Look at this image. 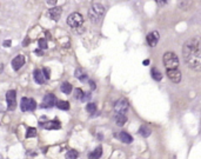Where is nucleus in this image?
Segmentation results:
<instances>
[{
    "mask_svg": "<svg viewBox=\"0 0 201 159\" xmlns=\"http://www.w3.org/2000/svg\"><path fill=\"white\" fill-rule=\"evenodd\" d=\"M182 57L189 69L198 72L201 71V37L190 38L185 42Z\"/></svg>",
    "mask_w": 201,
    "mask_h": 159,
    "instance_id": "1",
    "label": "nucleus"
},
{
    "mask_svg": "<svg viewBox=\"0 0 201 159\" xmlns=\"http://www.w3.org/2000/svg\"><path fill=\"white\" fill-rule=\"evenodd\" d=\"M105 14V7L101 4H93L88 11V18L93 24H98Z\"/></svg>",
    "mask_w": 201,
    "mask_h": 159,
    "instance_id": "2",
    "label": "nucleus"
},
{
    "mask_svg": "<svg viewBox=\"0 0 201 159\" xmlns=\"http://www.w3.org/2000/svg\"><path fill=\"white\" fill-rule=\"evenodd\" d=\"M164 64H165V67L167 70L178 69V66H179V59H178L175 53L166 52L164 55Z\"/></svg>",
    "mask_w": 201,
    "mask_h": 159,
    "instance_id": "3",
    "label": "nucleus"
},
{
    "mask_svg": "<svg viewBox=\"0 0 201 159\" xmlns=\"http://www.w3.org/2000/svg\"><path fill=\"white\" fill-rule=\"evenodd\" d=\"M67 24L69 27H72L73 30L77 28H82V24H84V18L82 16L78 13V12H74L72 14H69L67 18Z\"/></svg>",
    "mask_w": 201,
    "mask_h": 159,
    "instance_id": "4",
    "label": "nucleus"
},
{
    "mask_svg": "<svg viewBox=\"0 0 201 159\" xmlns=\"http://www.w3.org/2000/svg\"><path fill=\"white\" fill-rule=\"evenodd\" d=\"M6 101H7V107L8 110L13 111L16 110V91L14 90H11L6 93Z\"/></svg>",
    "mask_w": 201,
    "mask_h": 159,
    "instance_id": "5",
    "label": "nucleus"
},
{
    "mask_svg": "<svg viewBox=\"0 0 201 159\" xmlns=\"http://www.w3.org/2000/svg\"><path fill=\"white\" fill-rule=\"evenodd\" d=\"M128 101L126 99H120L115 103L114 105V111L116 114H125L126 111L128 110Z\"/></svg>",
    "mask_w": 201,
    "mask_h": 159,
    "instance_id": "6",
    "label": "nucleus"
},
{
    "mask_svg": "<svg viewBox=\"0 0 201 159\" xmlns=\"http://www.w3.org/2000/svg\"><path fill=\"white\" fill-rule=\"evenodd\" d=\"M167 77L171 81H173L174 84H179L181 81V72L178 69H172V70H167Z\"/></svg>",
    "mask_w": 201,
    "mask_h": 159,
    "instance_id": "7",
    "label": "nucleus"
},
{
    "mask_svg": "<svg viewBox=\"0 0 201 159\" xmlns=\"http://www.w3.org/2000/svg\"><path fill=\"white\" fill-rule=\"evenodd\" d=\"M57 98H55V95L53 94V93H48L44 97V99H42V105L41 107H46V108H51L53 106L55 105L57 103Z\"/></svg>",
    "mask_w": 201,
    "mask_h": 159,
    "instance_id": "8",
    "label": "nucleus"
},
{
    "mask_svg": "<svg viewBox=\"0 0 201 159\" xmlns=\"http://www.w3.org/2000/svg\"><path fill=\"white\" fill-rule=\"evenodd\" d=\"M61 12H63V8L59 7V6H55V7H52L51 10L48 11L47 16L52 20H59V18L61 16Z\"/></svg>",
    "mask_w": 201,
    "mask_h": 159,
    "instance_id": "9",
    "label": "nucleus"
},
{
    "mask_svg": "<svg viewBox=\"0 0 201 159\" xmlns=\"http://www.w3.org/2000/svg\"><path fill=\"white\" fill-rule=\"evenodd\" d=\"M24 64H25V57L20 54V55H18L12 60V67H13L14 71H18L24 66Z\"/></svg>",
    "mask_w": 201,
    "mask_h": 159,
    "instance_id": "10",
    "label": "nucleus"
},
{
    "mask_svg": "<svg viewBox=\"0 0 201 159\" xmlns=\"http://www.w3.org/2000/svg\"><path fill=\"white\" fill-rule=\"evenodd\" d=\"M159 38H160V36H159V33L157 31H153L151 32L147 36V42L148 45L151 46V47H154L157 44H158L159 41Z\"/></svg>",
    "mask_w": 201,
    "mask_h": 159,
    "instance_id": "11",
    "label": "nucleus"
},
{
    "mask_svg": "<svg viewBox=\"0 0 201 159\" xmlns=\"http://www.w3.org/2000/svg\"><path fill=\"white\" fill-rule=\"evenodd\" d=\"M42 126H44V128H46V130H59L61 127V124H60V122H59L58 119H54V120L46 122Z\"/></svg>",
    "mask_w": 201,
    "mask_h": 159,
    "instance_id": "12",
    "label": "nucleus"
},
{
    "mask_svg": "<svg viewBox=\"0 0 201 159\" xmlns=\"http://www.w3.org/2000/svg\"><path fill=\"white\" fill-rule=\"evenodd\" d=\"M30 106H31V99L30 98H21V103H20V108L22 112L30 111Z\"/></svg>",
    "mask_w": 201,
    "mask_h": 159,
    "instance_id": "13",
    "label": "nucleus"
},
{
    "mask_svg": "<svg viewBox=\"0 0 201 159\" xmlns=\"http://www.w3.org/2000/svg\"><path fill=\"white\" fill-rule=\"evenodd\" d=\"M33 75H34V80L37 81L38 84H44L45 81V77H44V73H42L41 70H34L33 72Z\"/></svg>",
    "mask_w": 201,
    "mask_h": 159,
    "instance_id": "14",
    "label": "nucleus"
},
{
    "mask_svg": "<svg viewBox=\"0 0 201 159\" xmlns=\"http://www.w3.org/2000/svg\"><path fill=\"white\" fill-rule=\"evenodd\" d=\"M119 138H120V140H121L122 143H125V144H131L133 142L132 136H131L129 133L125 132V131L120 132V134H119Z\"/></svg>",
    "mask_w": 201,
    "mask_h": 159,
    "instance_id": "15",
    "label": "nucleus"
},
{
    "mask_svg": "<svg viewBox=\"0 0 201 159\" xmlns=\"http://www.w3.org/2000/svg\"><path fill=\"white\" fill-rule=\"evenodd\" d=\"M101 154H102V147L98 146L92 153H90L88 157H90V159H99L101 157Z\"/></svg>",
    "mask_w": 201,
    "mask_h": 159,
    "instance_id": "16",
    "label": "nucleus"
},
{
    "mask_svg": "<svg viewBox=\"0 0 201 159\" xmlns=\"http://www.w3.org/2000/svg\"><path fill=\"white\" fill-rule=\"evenodd\" d=\"M126 122H127V117L125 116V114H116L115 124L118 125V126H124Z\"/></svg>",
    "mask_w": 201,
    "mask_h": 159,
    "instance_id": "17",
    "label": "nucleus"
},
{
    "mask_svg": "<svg viewBox=\"0 0 201 159\" xmlns=\"http://www.w3.org/2000/svg\"><path fill=\"white\" fill-rule=\"evenodd\" d=\"M60 90H61V92L65 93V94H69V93L72 92V85L69 84V83H63Z\"/></svg>",
    "mask_w": 201,
    "mask_h": 159,
    "instance_id": "18",
    "label": "nucleus"
},
{
    "mask_svg": "<svg viewBox=\"0 0 201 159\" xmlns=\"http://www.w3.org/2000/svg\"><path fill=\"white\" fill-rule=\"evenodd\" d=\"M74 74H75V77H77L78 79L81 80V81H84V80L87 79V74L84 72V70L77 69V70H75V73H74Z\"/></svg>",
    "mask_w": 201,
    "mask_h": 159,
    "instance_id": "19",
    "label": "nucleus"
},
{
    "mask_svg": "<svg viewBox=\"0 0 201 159\" xmlns=\"http://www.w3.org/2000/svg\"><path fill=\"white\" fill-rule=\"evenodd\" d=\"M139 132H140V134L143 136V137H145V138H147V137H149L151 136V128L149 127H147V126H145V125H143V126L140 127V130H139Z\"/></svg>",
    "mask_w": 201,
    "mask_h": 159,
    "instance_id": "20",
    "label": "nucleus"
},
{
    "mask_svg": "<svg viewBox=\"0 0 201 159\" xmlns=\"http://www.w3.org/2000/svg\"><path fill=\"white\" fill-rule=\"evenodd\" d=\"M55 105H57V107H58V108H60V110H63V111H66V110H68V108H69V103H68V101L60 100V101H58Z\"/></svg>",
    "mask_w": 201,
    "mask_h": 159,
    "instance_id": "21",
    "label": "nucleus"
},
{
    "mask_svg": "<svg viewBox=\"0 0 201 159\" xmlns=\"http://www.w3.org/2000/svg\"><path fill=\"white\" fill-rule=\"evenodd\" d=\"M152 77H153L154 80H157V81H160V80L162 79V74L160 71H158L157 69H152Z\"/></svg>",
    "mask_w": 201,
    "mask_h": 159,
    "instance_id": "22",
    "label": "nucleus"
},
{
    "mask_svg": "<svg viewBox=\"0 0 201 159\" xmlns=\"http://www.w3.org/2000/svg\"><path fill=\"white\" fill-rule=\"evenodd\" d=\"M78 151H75V150H69L68 152L66 153V159H77L78 158Z\"/></svg>",
    "mask_w": 201,
    "mask_h": 159,
    "instance_id": "23",
    "label": "nucleus"
},
{
    "mask_svg": "<svg viewBox=\"0 0 201 159\" xmlns=\"http://www.w3.org/2000/svg\"><path fill=\"white\" fill-rule=\"evenodd\" d=\"M37 137V130L34 127H28L26 131V138H33Z\"/></svg>",
    "mask_w": 201,
    "mask_h": 159,
    "instance_id": "24",
    "label": "nucleus"
},
{
    "mask_svg": "<svg viewBox=\"0 0 201 159\" xmlns=\"http://www.w3.org/2000/svg\"><path fill=\"white\" fill-rule=\"evenodd\" d=\"M86 110H87L88 113H95V111H96V105L93 104V103H88L87 106H86Z\"/></svg>",
    "mask_w": 201,
    "mask_h": 159,
    "instance_id": "25",
    "label": "nucleus"
},
{
    "mask_svg": "<svg viewBox=\"0 0 201 159\" xmlns=\"http://www.w3.org/2000/svg\"><path fill=\"white\" fill-rule=\"evenodd\" d=\"M82 97H84V92H82V90L81 89H75L74 90V98L75 99H82Z\"/></svg>",
    "mask_w": 201,
    "mask_h": 159,
    "instance_id": "26",
    "label": "nucleus"
},
{
    "mask_svg": "<svg viewBox=\"0 0 201 159\" xmlns=\"http://www.w3.org/2000/svg\"><path fill=\"white\" fill-rule=\"evenodd\" d=\"M38 44H39V47H40V50H46V48H47V41H46V39H44V38L39 39Z\"/></svg>",
    "mask_w": 201,
    "mask_h": 159,
    "instance_id": "27",
    "label": "nucleus"
},
{
    "mask_svg": "<svg viewBox=\"0 0 201 159\" xmlns=\"http://www.w3.org/2000/svg\"><path fill=\"white\" fill-rule=\"evenodd\" d=\"M42 73H44V77L46 78V79H49V74H51V72H49V69H47V67H44L42 69Z\"/></svg>",
    "mask_w": 201,
    "mask_h": 159,
    "instance_id": "28",
    "label": "nucleus"
},
{
    "mask_svg": "<svg viewBox=\"0 0 201 159\" xmlns=\"http://www.w3.org/2000/svg\"><path fill=\"white\" fill-rule=\"evenodd\" d=\"M169 0H155V2L158 4V5H160V6H164V5H166L167 2H168Z\"/></svg>",
    "mask_w": 201,
    "mask_h": 159,
    "instance_id": "29",
    "label": "nucleus"
},
{
    "mask_svg": "<svg viewBox=\"0 0 201 159\" xmlns=\"http://www.w3.org/2000/svg\"><path fill=\"white\" fill-rule=\"evenodd\" d=\"M35 107H37V104H35V101L31 99V106H30V111H34L35 110Z\"/></svg>",
    "mask_w": 201,
    "mask_h": 159,
    "instance_id": "30",
    "label": "nucleus"
},
{
    "mask_svg": "<svg viewBox=\"0 0 201 159\" xmlns=\"http://www.w3.org/2000/svg\"><path fill=\"white\" fill-rule=\"evenodd\" d=\"M90 98H91V94H90V93H84V97H82V99H81V100H82V101H86V100H88Z\"/></svg>",
    "mask_w": 201,
    "mask_h": 159,
    "instance_id": "31",
    "label": "nucleus"
},
{
    "mask_svg": "<svg viewBox=\"0 0 201 159\" xmlns=\"http://www.w3.org/2000/svg\"><path fill=\"white\" fill-rule=\"evenodd\" d=\"M11 44H12V42H11V40H5V41L2 42V45H4V47H10V46H11Z\"/></svg>",
    "mask_w": 201,
    "mask_h": 159,
    "instance_id": "32",
    "label": "nucleus"
},
{
    "mask_svg": "<svg viewBox=\"0 0 201 159\" xmlns=\"http://www.w3.org/2000/svg\"><path fill=\"white\" fill-rule=\"evenodd\" d=\"M46 2H47L48 5H55L57 4V0H47Z\"/></svg>",
    "mask_w": 201,
    "mask_h": 159,
    "instance_id": "33",
    "label": "nucleus"
},
{
    "mask_svg": "<svg viewBox=\"0 0 201 159\" xmlns=\"http://www.w3.org/2000/svg\"><path fill=\"white\" fill-rule=\"evenodd\" d=\"M30 44V39L28 38H26L25 40H24V46H26V45H28Z\"/></svg>",
    "mask_w": 201,
    "mask_h": 159,
    "instance_id": "34",
    "label": "nucleus"
},
{
    "mask_svg": "<svg viewBox=\"0 0 201 159\" xmlns=\"http://www.w3.org/2000/svg\"><path fill=\"white\" fill-rule=\"evenodd\" d=\"M90 85H91V89H93V90H94V89H95L94 81H92V80H91V81H90Z\"/></svg>",
    "mask_w": 201,
    "mask_h": 159,
    "instance_id": "35",
    "label": "nucleus"
},
{
    "mask_svg": "<svg viewBox=\"0 0 201 159\" xmlns=\"http://www.w3.org/2000/svg\"><path fill=\"white\" fill-rule=\"evenodd\" d=\"M34 52L37 53V54H39V55H42V52H41V51H40V50H35Z\"/></svg>",
    "mask_w": 201,
    "mask_h": 159,
    "instance_id": "36",
    "label": "nucleus"
},
{
    "mask_svg": "<svg viewBox=\"0 0 201 159\" xmlns=\"http://www.w3.org/2000/svg\"><path fill=\"white\" fill-rule=\"evenodd\" d=\"M149 64V60H143V65H148Z\"/></svg>",
    "mask_w": 201,
    "mask_h": 159,
    "instance_id": "37",
    "label": "nucleus"
}]
</instances>
